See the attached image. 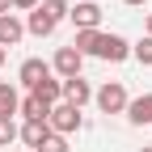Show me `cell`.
I'll return each instance as SVG.
<instances>
[{
    "instance_id": "d6986e66",
    "label": "cell",
    "mask_w": 152,
    "mask_h": 152,
    "mask_svg": "<svg viewBox=\"0 0 152 152\" xmlns=\"http://www.w3.org/2000/svg\"><path fill=\"white\" fill-rule=\"evenodd\" d=\"M123 4H131V9H144V4H148V0H123Z\"/></svg>"
},
{
    "instance_id": "52a82bcc",
    "label": "cell",
    "mask_w": 152,
    "mask_h": 152,
    "mask_svg": "<svg viewBox=\"0 0 152 152\" xmlns=\"http://www.w3.org/2000/svg\"><path fill=\"white\" fill-rule=\"evenodd\" d=\"M47 76H55V72H51V64H47V59H26V64H21V68H17V80H21V85H26V89H30V93H34V89H38V85H42V80H47Z\"/></svg>"
},
{
    "instance_id": "ffe728a7",
    "label": "cell",
    "mask_w": 152,
    "mask_h": 152,
    "mask_svg": "<svg viewBox=\"0 0 152 152\" xmlns=\"http://www.w3.org/2000/svg\"><path fill=\"white\" fill-rule=\"evenodd\" d=\"M9 9H13V0H0V17H4V13H9Z\"/></svg>"
},
{
    "instance_id": "7c38bea8",
    "label": "cell",
    "mask_w": 152,
    "mask_h": 152,
    "mask_svg": "<svg viewBox=\"0 0 152 152\" xmlns=\"http://www.w3.org/2000/svg\"><path fill=\"white\" fill-rule=\"evenodd\" d=\"M17 114H21L26 123H47V118H51V106L38 102L34 93H30V97H21V110H17Z\"/></svg>"
},
{
    "instance_id": "4fadbf2b",
    "label": "cell",
    "mask_w": 152,
    "mask_h": 152,
    "mask_svg": "<svg viewBox=\"0 0 152 152\" xmlns=\"http://www.w3.org/2000/svg\"><path fill=\"white\" fill-rule=\"evenodd\" d=\"M21 110V93H17L9 80H0V118H13Z\"/></svg>"
},
{
    "instance_id": "603a6c76",
    "label": "cell",
    "mask_w": 152,
    "mask_h": 152,
    "mask_svg": "<svg viewBox=\"0 0 152 152\" xmlns=\"http://www.w3.org/2000/svg\"><path fill=\"white\" fill-rule=\"evenodd\" d=\"M140 152H152V148H140Z\"/></svg>"
},
{
    "instance_id": "30bf717a",
    "label": "cell",
    "mask_w": 152,
    "mask_h": 152,
    "mask_svg": "<svg viewBox=\"0 0 152 152\" xmlns=\"http://www.w3.org/2000/svg\"><path fill=\"white\" fill-rule=\"evenodd\" d=\"M127 123L131 127H152V93H140L127 106Z\"/></svg>"
},
{
    "instance_id": "6da1fadb",
    "label": "cell",
    "mask_w": 152,
    "mask_h": 152,
    "mask_svg": "<svg viewBox=\"0 0 152 152\" xmlns=\"http://www.w3.org/2000/svg\"><path fill=\"white\" fill-rule=\"evenodd\" d=\"M72 47L80 55H93V59H106V64H123L131 59V42L123 34H106V30H80L72 38Z\"/></svg>"
},
{
    "instance_id": "5b68a950",
    "label": "cell",
    "mask_w": 152,
    "mask_h": 152,
    "mask_svg": "<svg viewBox=\"0 0 152 152\" xmlns=\"http://www.w3.org/2000/svg\"><path fill=\"white\" fill-rule=\"evenodd\" d=\"M80 68H85V55L76 51L72 42H68V47H59V51H55V59H51V72L59 76V80H72V76H80Z\"/></svg>"
},
{
    "instance_id": "ac0fdd59",
    "label": "cell",
    "mask_w": 152,
    "mask_h": 152,
    "mask_svg": "<svg viewBox=\"0 0 152 152\" xmlns=\"http://www.w3.org/2000/svg\"><path fill=\"white\" fill-rule=\"evenodd\" d=\"M38 4H42V0H13V9H30V13H34Z\"/></svg>"
},
{
    "instance_id": "277c9868",
    "label": "cell",
    "mask_w": 152,
    "mask_h": 152,
    "mask_svg": "<svg viewBox=\"0 0 152 152\" xmlns=\"http://www.w3.org/2000/svg\"><path fill=\"white\" fill-rule=\"evenodd\" d=\"M51 131H55V135H72V131H80L85 127V118H80V110H76V106H68V102H59V106H51Z\"/></svg>"
},
{
    "instance_id": "7402d4cb",
    "label": "cell",
    "mask_w": 152,
    "mask_h": 152,
    "mask_svg": "<svg viewBox=\"0 0 152 152\" xmlns=\"http://www.w3.org/2000/svg\"><path fill=\"white\" fill-rule=\"evenodd\" d=\"M0 68H4V47H0Z\"/></svg>"
},
{
    "instance_id": "7a4b0ae2",
    "label": "cell",
    "mask_w": 152,
    "mask_h": 152,
    "mask_svg": "<svg viewBox=\"0 0 152 152\" xmlns=\"http://www.w3.org/2000/svg\"><path fill=\"white\" fill-rule=\"evenodd\" d=\"M68 13H72L68 0H42V4L26 17V34H34V38H51L55 30H59V21H68Z\"/></svg>"
},
{
    "instance_id": "e0dca14e",
    "label": "cell",
    "mask_w": 152,
    "mask_h": 152,
    "mask_svg": "<svg viewBox=\"0 0 152 152\" xmlns=\"http://www.w3.org/2000/svg\"><path fill=\"white\" fill-rule=\"evenodd\" d=\"M38 152H68V140H64V135H51V140L38 148Z\"/></svg>"
},
{
    "instance_id": "3957f363",
    "label": "cell",
    "mask_w": 152,
    "mask_h": 152,
    "mask_svg": "<svg viewBox=\"0 0 152 152\" xmlns=\"http://www.w3.org/2000/svg\"><path fill=\"white\" fill-rule=\"evenodd\" d=\"M93 102H97V110H102V114H127V106H131V97H127L123 80H106L102 89H93Z\"/></svg>"
},
{
    "instance_id": "9c48e42d",
    "label": "cell",
    "mask_w": 152,
    "mask_h": 152,
    "mask_svg": "<svg viewBox=\"0 0 152 152\" xmlns=\"http://www.w3.org/2000/svg\"><path fill=\"white\" fill-rule=\"evenodd\" d=\"M17 135H21V144H26L30 152H38V148L55 135V131H51V123H21V131H17Z\"/></svg>"
},
{
    "instance_id": "8992f818",
    "label": "cell",
    "mask_w": 152,
    "mask_h": 152,
    "mask_svg": "<svg viewBox=\"0 0 152 152\" xmlns=\"http://www.w3.org/2000/svg\"><path fill=\"white\" fill-rule=\"evenodd\" d=\"M68 21L76 26V34H80V30H102V4H97V0H80V4H72Z\"/></svg>"
},
{
    "instance_id": "8fae6325",
    "label": "cell",
    "mask_w": 152,
    "mask_h": 152,
    "mask_svg": "<svg viewBox=\"0 0 152 152\" xmlns=\"http://www.w3.org/2000/svg\"><path fill=\"white\" fill-rule=\"evenodd\" d=\"M26 38V21H17L13 13H4L0 17V47H17Z\"/></svg>"
},
{
    "instance_id": "44dd1931",
    "label": "cell",
    "mask_w": 152,
    "mask_h": 152,
    "mask_svg": "<svg viewBox=\"0 0 152 152\" xmlns=\"http://www.w3.org/2000/svg\"><path fill=\"white\" fill-rule=\"evenodd\" d=\"M148 38H152V13H148Z\"/></svg>"
},
{
    "instance_id": "2e32d148",
    "label": "cell",
    "mask_w": 152,
    "mask_h": 152,
    "mask_svg": "<svg viewBox=\"0 0 152 152\" xmlns=\"http://www.w3.org/2000/svg\"><path fill=\"white\" fill-rule=\"evenodd\" d=\"M17 131H21V127H17L13 118H0V148H9V144L17 140Z\"/></svg>"
},
{
    "instance_id": "ba28073f",
    "label": "cell",
    "mask_w": 152,
    "mask_h": 152,
    "mask_svg": "<svg viewBox=\"0 0 152 152\" xmlns=\"http://www.w3.org/2000/svg\"><path fill=\"white\" fill-rule=\"evenodd\" d=\"M64 102L76 106V110H85L93 102V85L85 80V76H72V80H64Z\"/></svg>"
},
{
    "instance_id": "9a60e30c",
    "label": "cell",
    "mask_w": 152,
    "mask_h": 152,
    "mask_svg": "<svg viewBox=\"0 0 152 152\" xmlns=\"http://www.w3.org/2000/svg\"><path fill=\"white\" fill-rule=\"evenodd\" d=\"M131 59H135V64H144V68H152V38H148V34L140 38L135 47H131Z\"/></svg>"
},
{
    "instance_id": "5bb4252c",
    "label": "cell",
    "mask_w": 152,
    "mask_h": 152,
    "mask_svg": "<svg viewBox=\"0 0 152 152\" xmlns=\"http://www.w3.org/2000/svg\"><path fill=\"white\" fill-rule=\"evenodd\" d=\"M34 97H38V102H47V106H59V102H64V80L47 76V80H42V85L34 89Z\"/></svg>"
}]
</instances>
